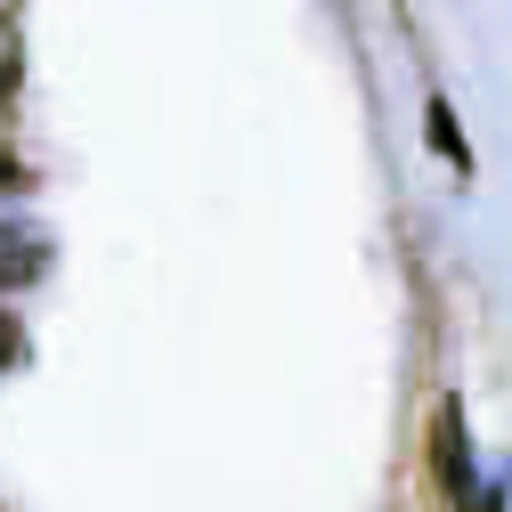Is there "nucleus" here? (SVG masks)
Segmentation results:
<instances>
[{"label": "nucleus", "mask_w": 512, "mask_h": 512, "mask_svg": "<svg viewBox=\"0 0 512 512\" xmlns=\"http://www.w3.org/2000/svg\"><path fill=\"white\" fill-rule=\"evenodd\" d=\"M431 464H439V488L456 496V504L472 496V439H464V407L456 399H447L439 423H431Z\"/></svg>", "instance_id": "obj_1"}, {"label": "nucleus", "mask_w": 512, "mask_h": 512, "mask_svg": "<svg viewBox=\"0 0 512 512\" xmlns=\"http://www.w3.org/2000/svg\"><path fill=\"white\" fill-rule=\"evenodd\" d=\"M41 261H49V252H41V236H25V228H9V220H0V293L33 285V277H41Z\"/></svg>", "instance_id": "obj_2"}, {"label": "nucleus", "mask_w": 512, "mask_h": 512, "mask_svg": "<svg viewBox=\"0 0 512 512\" xmlns=\"http://www.w3.org/2000/svg\"><path fill=\"white\" fill-rule=\"evenodd\" d=\"M431 147H439L447 163H464V139H456V114H447L439 98H431Z\"/></svg>", "instance_id": "obj_3"}, {"label": "nucleus", "mask_w": 512, "mask_h": 512, "mask_svg": "<svg viewBox=\"0 0 512 512\" xmlns=\"http://www.w3.org/2000/svg\"><path fill=\"white\" fill-rule=\"evenodd\" d=\"M17 350H25V334H17V317L0 309V366H17Z\"/></svg>", "instance_id": "obj_4"}, {"label": "nucleus", "mask_w": 512, "mask_h": 512, "mask_svg": "<svg viewBox=\"0 0 512 512\" xmlns=\"http://www.w3.org/2000/svg\"><path fill=\"white\" fill-rule=\"evenodd\" d=\"M0 187H17V147L0 139Z\"/></svg>", "instance_id": "obj_5"}, {"label": "nucleus", "mask_w": 512, "mask_h": 512, "mask_svg": "<svg viewBox=\"0 0 512 512\" xmlns=\"http://www.w3.org/2000/svg\"><path fill=\"white\" fill-rule=\"evenodd\" d=\"M0 33H9V9H0ZM0 49H9V41H0Z\"/></svg>", "instance_id": "obj_6"}]
</instances>
